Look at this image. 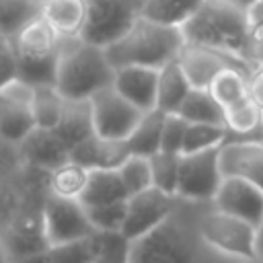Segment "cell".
Masks as SVG:
<instances>
[{
	"label": "cell",
	"mask_w": 263,
	"mask_h": 263,
	"mask_svg": "<svg viewBox=\"0 0 263 263\" xmlns=\"http://www.w3.org/2000/svg\"><path fill=\"white\" fill-rule=\"evenodd\" d=\"M177 113L189 123L224 125V107L214 99L208 88H191Z\"/></svg>",
	"instance_id": "24"
},
{
	"label": "cell",
	"mask_w": 263,
	"mask_h": 263,
	"mask_svg": "<svg viewBox=\"0 0 263 263\" xmlns=\"http://www.w3.org/2000/svg\"><path fill=\"white\" fill-rule=\"evenodd\" d=\"M261 129H263V117H261Z\"/></svg>",
	"instance_id": "45"
},
{
	"label": "cell",
	"mask_w": 263,
	"mask_h": 263,
	"mask_svg": "<svg viewBox=\"0 0 263 263\" xmlns=\"http://www.w3.org/2000/svg\"><path fill=\"white\" fill-rule=\"evenodd\" d=\"M129 156L125 140H105L97 134L88 136L70 150V160L92 168H117Z\"/></svg>",
	"instance_id": "17"
},
{
	"label": "cell",
	"mask_w": 263,
	"mask_h": 263,
	"mask_svg": "<svg viewBox=\"0 0 263 263\" xmlns=\"http://www.w3.org/2000/svg\"><path fill=\"white\" fill-rule=\"evenodd\" d=\"M132 263H193V247L168 218L156 230L132 242Z\"/></svg>",
	"instance_id": "11"
},
{
	"label": "cell",
	"mask_w": 263,
	"mask_h": 263,
	"mask_svg": "<svg viewBox=\"0 0 263 263\" xmlns=\"http://www.w3.org/2000/svg\"><path fill=\"white\" fill-rule=\"evenodd\" d=\"M249 80H251V76L247 72H242L240 68L230 66V68H224L222 72L216 74V78L212 80L208 90L214 95V99L222 107H228V105L245 99L247 95H251Z\"/></svg>",
	"instance_id": "26"
},
{
	"label": "cell",
	"mask_w": 263,
	"mask_h": 263,
	"mask_svg": "<svg viewBox=\"0 0 263 263\" xmlns=\"http://www.w3.org/2000/svg\"><path fill=\"white\" fill-rule=\"evenodd\" d=\"M58 58V51L49 55H18V78L31 86H55Z\"/></svg>",
	"instance_id": "29"
},
{
	"label": "cell",
	"mask_w": 263,
	"mask_h": 263,
	"mask_svg": "<svg viewBox=\"0 0 263 263\" xmlns=\"http://www.w3.org/2000/svg\"><path fill=\"white\" fill-rule=\"evenodd\" d=\"M41 230L49 247L76 240L82 236H90L97 232L90 224L86 208L78 199L60 197L51 193L41 210Z\"/></svg>",
	"instance_id": "7"
},
{
	"label": "cell",
	"mask_w": 263,
	"mask_h": 263,
	"mask_svg": "<svg viewBox=\"0 0 263 263\" xmlns=\"http://www.w3.org/2000/svg\"><path fill=\"white\" fill-rule=\"evenodd\" d=\"M224 175L220 166V146L199 152L181 154L177 197L191 201L214 199Z\"/></svg>",
	"instance_id": "6"
},
{
	"label": "cell",
	"mask_w": 263,
	"mask_h": 263,
	"mask_svg": "<svg viewBox=\"0 0 263 263\" xmlns=\"http://www.w3.org/2000/svg\"><path fill=\"white\" fill-rule=\"evenodd\" d=\"M228 2H232L234 6H238V8H242V10H245V8H247L249 4H253L255 0H228Z\"/></svg>",
	"instance_id": "43"
},
{
	"label": "cell",
	"mask_w": 263,
	"mask_h": 263,
	"mask_svg": "<svg viewBox=\"0 0 263 263\" xmlns=\"http://www.w3.org/2000/svg\"><path fill=\"white\" fill-rule=\"evenodd\" d=\"M129 195L140 193L144 189L152 187V168H150V158L140 156V154H129L119 166H117Z\"/></svg>",
	"instance_id": "34"
},
{
	"label": "cell",
	"mask_w": 263,
	"mask_h": 263,
	"mask_svg": "<svg viewBox=\"0 0 263 263\" xmlns=\"http://www.w3.org/2000/svg\"><path fill=\"white\" fill-rule=\"evenodd\" d=\"M88 168L74 162V160H66L60 166H55L53 171L47 173V183H49V193L51 195H60V197H70V199H78L86 181H88Z\"/></svg>",
	"instance_id": "25"
},
{
	"label": "cell",
	"mask_w": 263,
	"mask_h": 263,
	"mask_svg": "<svg viewBox=\"0 0 263 263\" xmlns=\"http://www.w3.org/2000/svg\"><path fill=\"white\" fill-rule=\"evenodd\" d=\"M86 214L97 232H121L125 220V201L86 208Z\"/></svg>",
	"instance_id": "36"
},
{
	"label": "cell",
	"mask_w": 263,
	"mask_h": 263,
	"mask_svg": "<svg viewBox=\"0 0 263 263\" xmlns=\"http://www.w3.org/2000/svg\"><path fill=\"white\" fill-rule=\"evenodd\" d=\"M185 41L226 51L251 64V35L245 10L228 0H203L201 6L181 25ZM255 68V66H253ZM257 70V68H255Z\"/></svg>",
	"instance_id": "2"
},
{
	"label": "cell",
	"mask_w": 263,
	"mask_h": 263,
	"mask_svg": "<svg viewBox=\"0 0 263 263\" xmlns=\"http://www.w3.org/2000/svg\"><path fill=\"white\" fill-rule=\"evenodd\" d=\"M99 253L92 263H132V240L121 232H99Z\"/></svg>",
	"instance_id": "35"
},
{
	"label": "cell",
	"mask_w": 263,
	"mask_h": 263,
	"mask_svg": "<svg viewBox=\"0 0 263 263\" xmlns=\"http://www.w3.org/2000/svg\"><path fill=\"white\" fill-rule=\"evenodd\" d=\"M99 232L49 247L53 263H92L99 253Z\"/></svg>",
	"instance_id": "32"
},
{
	"label": "cell",
	"mask_w": 263,
	"mask_h": 263,
	"mask_svg": "<svg viewBox=\"0 0 263 263\" xmlns=\"http://www.w3.org/2000/svg\"><path fill=\"white\" fill-rule=\"evenodd\" d=\"M164 111L160 109H150L144 111L142 119L134 127V132L125 138L129 154H140V156H152L154 152L160 150V136H162V123H164Z\"/></svg>",
	"instance_id": "23"
},
{
	"label": "cell",
	"mask_w": 263,
	"mask_h": 263,
	"mask_svg": "<svg viewBox=\"0 0 263 263\" xmlns=\"http://www.w3.org/2000/svg\"><path fill=\"white\" fill-rule=\"evenodd\" d=\"M203 0H146L142 6V14L164 23L181 27L199 6Z\"/></svg>",
	"instance_id": "28"
},
{
	"label": "cell",
	"mask_w": 263,
	"mask_h": 263,
	"mask_svg": "<svg viewBox=\"0 0 263 263\" xmlns=\"http://www.w3.org/2000/svg\"><path fill=\"white\" fill-rule=\"evenodd\" d=\"M226 138V127L224 125H214V123H189L185 140H183V150L181 154L189 152H199L208 148H218L224 144Z\"/></svg>",
	"instance_id": "33"
},
{
	"label": "cell",
	"mask_w": 263,
	"mask_h": 263,
	"mask_svg": "<svg viewBox=\"0 0 263 263\" xmlns=\"http://www.w3.org/2000/svg\"><path fill=\"white\" fill-rule=\"evenodd\" d=\"M212 201L214 208L247 220L257 228L263 222V191L240 177H224Z\"/></svg>",
	"instance_id": "13"
},
{
	"label": "cell",
	"mask_w": 263,
	"mask_h": 263,
	"mask_svg": "<svg viewBox=\"0 0 263 263\" xmlns=\"http://www.w3.org/2000/svg\"><path fill=\"white\" fill-rule=\"evenodd\" d=\"M53 132L66 144L68 150H72L76 144H80L82 140L92 136L95 127H92L90 101H66L62 119L53 127Z\"/></svg>",
	"instance_id": "21"
},
{
	"label": "cell",
	"mask_w": 263,
	"mask_h": 263,
	"mask_svg": "<svg viewBox=\"0 0 263 263\" xmlns=\"http://www.w3.org/2000/svg\"><path fill=\"white\" fill-rule=\"evenodd\" d=\"M197 234L208 247L222 255L247 261L257 259V226L218 208L199 216Z\"/></svg>",
	"instance_id": "4"
},
{
	"label": "cell",
	"mask_w": 263,
	"mask_h": 263,
	"mask_svg": "<svg viewBox=\"0 0 263 263\" xmlns=\"http://www.w3.org/2000/svg\"><path fill=\"white\" fill-rule=\"evenodd\" d=\"M35 86L14 78L0 86V140L18 146L37 125L33 117Z\"/></svg>",
	"instance_id": "8"
},
{
	"label": "cell",
	"mask_w": 263,
	"mask_h": 263,
	"mask_svg": "<svg viewBox=\"0 0 263 263\" xmlns=\"http://www.w3.org/2000/svg\"><path fill=\"white\" fill-rule=\"evenodd\" d=\"M90 113L95 134L105 140H125L144 115V111L125 101L113 86L90 99Z\"/></svg>",
	"instance_id": "9"
},
{
	"label": "cell",
	"mask_w": 263,
	"mask_h": 263,
	"mask_svg": "<svg viewBox=\"0 0 263 263\" xmlns=\"http://www.w3.org/2000/svg\"><path fill=\"white\" fill-rule=\"evenodd\" d=\"M173 195L150 187L140 193H134L125 199V220L121 226V234L136 242L156 230L162 222H166L173 214Z\"/></svg>",
	"instance_id": "10"
},
{
	"label": "cell",
	"mask_w": 263,
	"mask_h": 263,
	"mask_svg": "<svg viewBox=\"0 0 263 263\" xmlns=\"http://www.w3.org/2000/svg\"><path fill=\"white\" fill-rule=\"evenodd\" d=\"M224 177H240L263 191V142H230L220 146Z\"/></svg>",
	"instance_id": "15"
},
{
	"label": "cell",
	"mask_w": 263,
	"mask_h": 263,
	"mask_svg": "<svg viewBox=\"0 0 263 263\" xmlns=\"http://www.w3.org/2000/svg\"><path fill=\"white\" fill-rule=\"evenodd\" d=\"M247 16V29L251 35V41H263V0H255L245 8Z\"/></svg>",
	"instance_id": "39"
},
{
	"label": "cell",
	"mask_w": 263,
	"mask_h": 263,
	"mask_svg": "<svg viewBox=\"0 0 263 263\" xmlns=\"http://www.w3.org/2000/svg\"><path fill=\"white\" fill-rule=\"evenodd\" d=\"M127 197H129V191L117 168H92L88 173V181L78 201L84 208H95V205L125 201Z\"/></svg>",
	"instance_id": "18"
},
{
	"label": "cell",
	"mask_w": 263,
	"mask_h": 263,
	"mask_svg": "<svg viewBox=\"0 0 263 263\" xmlns=\"http://www.w3.org/2000/svg\"><path fill=\"white\" fill-rule=\"evenodd\" d=\"M140 16L129 0H86V21L80 39L99 47L117 41Z\"/></svg>",
	"instance_id": "5"
},
{
	"label": "cell",
	"mask_w": 263,
	"mask_h": 263,
	"mask_svg": "<svg viewBox=\"0 0 263 263\" xmlns=\"http://www.w3.org/2000/svg\"><path fill=\"white\" fill-rule=\"evenodd\" d=\"M158 70L150 66H121L115 68L113 88L140 111L156 109Z\"/></svg>",
	"instance_id": "14"
},
{
	"label": "cell",
	"mask_w": 263,
	"mask_h": 263,
	"mask_svg": "<svg viewBox=\"0 0 263 263\" xmlns=\"http://www.w3.org/2000/svg\"><path fill=\"white\" fill-rule=\"evenodd\" d=\"M257 259H263V222L257 228Z\"/></svg>",
	"instance_id": "42"
},
{
	"label": "cell",
	"mask_w": 263,
	"mask_h": 263,
	"mask_svg": "<svg viewBox=\"0 0 263 263\" xmlns=\"http://www.w3.org/2000/svg\"><path fill=\"white\" fill-rule=\"evenodd\" d=\"M249 86H251L253 99L263 107V66H259V68L253 72V76H251V80H249Z\"/></svg>",
	"instance_id": "40"
},
{
	"label": "cell",
	"mask_w": 263,
	"mask_h": 263,
	"mask_svg": "<svg viewBox=\"0 0 263 263\" xmlns=\"http://www.w3.org/2000/svg\"><path fill=\"white\" fill-rule=\"evenodd\" d=\"M191 82L185 76L179 62H171L158 70V88H156V109L164 113H177L183 101L191 90Z\"/></svg>",
	"instance_id": "22"
},
{
	"label": "cell",
	"mask_w": 263,
	"mask_h": 263,
	"mask_svg": "<svg viewBox=\"0 0 263 263\" xmlns=\"http://www.w3.org/2000/svg\"><path fill=\"white\" fill-rule=\"evenodd\" d=\"M177 62L183 68V72L189 78L193 88H208L212 84V80L216 78V74L230 66L240 68L249 76H253V72H255V68L251 64L242 62L240 58H234L226 51L212 49L205 45H195V43H185Z\"/></svg>",
	"instance_id": "12"
},
{
	"label": "cell",
	"mask_w": 263,
	"mask_h": 263,
	"mask_svg": "<svg viewBox=\"0 0 263 263\" xmlns=\"http://www.w3.org/2000/svg\"><path fill=\"white\" fill-rule=\"evenodd\" d=\"M16 148L25 162L45 173L53 171L55 166H60L70 158V150L58 138V134L53 129H43V127H35Z\"/></svg>",
	"instance_id": "16"
},
{
	"label": "cell",
	"mask_w": 263,
	"mask_h": 263,
	"mask_svg": "<svg viewBox=\"0 0 263 263\" xmlns=\"http://www.w3.org/2000/svg\"><path fill=\"white\" fill-rule=\"evenodd\" d=\"M16 55H49L58 51L60 35L49 27L41 12L31 18L12 39Z\"/></svg>",
	"instance_id": "19"
},
{
	"label": "cell",
	"mask_w": 263,
	"mask_h": 263,
	"mask_svg": "<svg viewBox=\"0 0 263 263\" xmlns=\"http://www.w3.org/2000/svg\"><path fill=\"white\" fill-rule=\"evenodd\" d=\"M18 78V55L10 39L0 37V86Z\"/></svg>",
	"instance_id": "38"
},
{
	"label": "cell",
	"mask_w": 263,
	"mask_h": 263,
	"mask_svg": "<svg viewBox=\"0 0 263 263\" xmlns=\"http://www.w3.org/2000/svg\"><path fill=\"white\" fill-rule=\"evenodd\" d=\"M41 16L60 37H80L86 21V0H51L41 6Z\"/></svg>",
	"instance_id": "20"
},
{
	"label": "cell",
	"mask_w": 263,
	"mask_h": 263,
	"mask_svg": "<svg viewBox=\"0 0 263 263\" xmlns=\"http://www.w3.org/2000/svg\"><path fill=\"white\" fill-rule=\"evenodd\" d=\"M150 158V168H152V187L177 197V185H179V160L181 154L158 150Z\"/></svg>",
	"instance_id": "31"
},
{
	"label": "cell",
	"mask_w": 263,
	"mask_h": 263,
	"mask_svg": "<svg viewBox=\"0 0 263 263\" xmlns=\"http://www.w3.org/2000/svg\"><path fill=\"white\" fill-rule=\"evenodd\" d=\"M14 263H53V259H51L49 249H45V251H37V253H31L27 257H21Z\"/></svg>",
	"instance_id": "41"
},
{
	"label": "cell",
	"mask_w": 263,
	"mask_h": 263,
	"mask_svg": "<svg viewBox=\"0 0 263 263\" xmlns=\"http://www.w3.org/2000/svg\"><path fill=\"white\" fill-rule=\"evenodd\" d=\"M33 2H35V4H37V6H39V8H41V6H43V4H47V2H51V0H33Z\"/></svg>",
	"instance_id": "44"
},
{
	"label": "cell",
	"mask_w": 263,
	"mask_h": 263,
	"mask_svg": "<svg viewBox=\"0 0 263 263\" xmlns=\"http://www.w3.org/2000/svg\"><path fill=\"white\" fill-rule=\"evenodd\" d=\"M55 88L66 101H90L97 92L113 86L115 68L105 47L80 37H60Z\"/></svg>",
	"instance_id": "1"
},
{
	"label": "cell",
	"mask_w": 263,
	"mask_h": 263,
	"mask_svg": "<svg viewBox=\"0 0 263 263\" xmlns=\"http://www.w3.org/2000/svg\"><path fill=\"white\" fill-rule=\"evenodd\" d=\"M41 8L33 0H0V33L12 39L31 18H35Z\"/></svg>",
	"instance_id": "30"
},
{
	"label": "cell",
	"mask_w": 263,
	"mask_h": 263,
	"mask_svg": "<svg viewBox=\"0 0 263 263\" xmlns=\"http://www.w3.org/2000/svg\"><path fill=\"white\" fill-rule=\"evenodd\" d=\"M187 127H189V121H187L185 117H181L179 113H166V115H164V123H162L160 150L181 154Z\"/></svg>",
	"instance_id": "37"
},
{
	"label": "cell",
	"mask_w": 263,
	"mask_h": 263,
	"mask_svg": "<svg viewBox=\"0 0 263 263\" xmlns=\"http://www.w3.org/2000/svg\"><path fill=\"white\" fill-rule=\"evenodd\" d=\"M33 117H35V125L43 127V129H53L64 113L66 107V99L60 95V90L53 84L47 86H35L33 92Z\"/></svg>",
	"instance_id": "27"
},
{
	"label": "cell",
	"mask_w": 263,
	"mask_h": 263,
	"mask_svg": "<svg viewBox=\"0 0 263 263\" xmlns=\"http://www.w3.org/2000/svg\"><path fill=\"white\" fill-rule=\"evenodd\" d=\"M185 43L187 41L181 27L164 25L140 14L117 41L105 47V53L113 64V68H121V66L162 68L179 58Z\"/></svg>",
	"instance_id": "3"
},
{
	"label": "cell",
	"mask_w": 263,
	"mask_h": 263,
	"mask_svg": "<svg viewBox=\"0 0 263 263\" xmlns=\"http://www.w3.org/2000/svg\"><path fill=\"white\" fill-rule=\"evenodd\" d=\"M0 37H2V33H0Z\"/></svg>",
	"instance_id": "46"
}]
</instances>
